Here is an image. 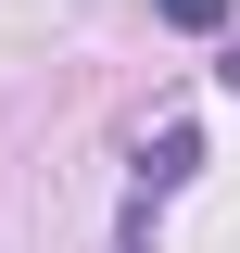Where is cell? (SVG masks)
Segmentation results:
<instances>
[{
  "label": "cell",
  "mask_w": 240,
  "mask_h": 253,
  "mask_svg": "<svg viewBox=\"0 0 240 253\" xmlns=\"http://www.w3.org/2000/svg\"><path fill=\"white\" fill-rule=\"evenodd\" d=\"M228 89H240V51H228Z\"/></svg>",
  "instance_id": "cell-1"
}]
</instances>
